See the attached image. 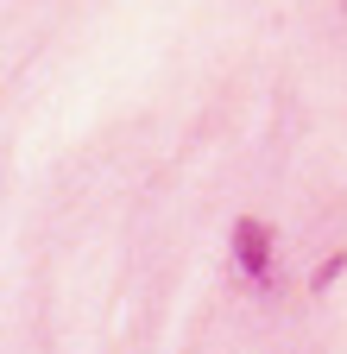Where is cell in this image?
Instances as JSON below:
<instances>
[{
	"mask_svg": "<svg viewBox=\"0 0 347 354\" xmlns=\"http://www.w3.org/2000/svg\"><path fill=\"white\" fill-rule=\"evenodd\" d=\"M278 234H272V221H259V215H240L234 221V241H228V253H234V266L246 279H272V266H278Z\"/></svg>",
	"mask_w": 347,
	"mask_h": 354,
	"instance_id": "obj_1",
	"label": "cell"
},
{
	"mask_svg": "<svg viewBox=\"0 0 347 354\" xmlns=\"http://www.w3.org/2000/svg\"><path fill=\"white\" fill-rule=\"evenodd\" d=\"M341 279H347V247H335V253L316 266V272H310V291H335Z\"/></svg>",
	"mask_w": 347,
	"mask_h": 354,
	"instance_id": "obj_2",
	"label": "cell"
}]
</instances>
